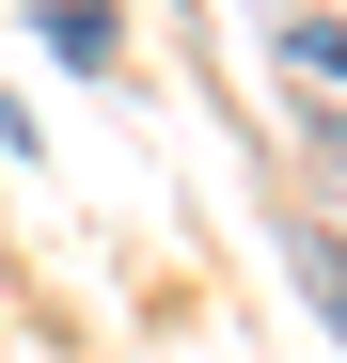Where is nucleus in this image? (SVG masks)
I'll return each mask as SVG.
<instances>
[{
    "label": "nucleus",
    "mask_w": 347,
    "mask_h": 363,
    "mask_svg": "<svg viewBox=\"0 0 347 363\" xmlns=\"http://www.w3.org/2000/svg\"><path fill=\"white\" fill-rule=\"evenodd\" d=\"M300 284H316V316L347 332V237H300Z\"/></svg>",
    "instance_id": "1"
},
{
    "label": "nucleus",
    "mask_w": 347,
    "mask_h": 363,
    "mask_svg": "<svg viewBox=\"0 0 347 363\" xmlns=\"http://www.w3.org/2000/svg\"><path fill=\"white\" fill-rule=\"evenodd\" d=\"M284 48H300L316 79H347V32H331V16H284Z\"/></svg>",
    "instance_id": "2"
}]
</instances>
